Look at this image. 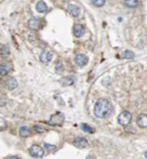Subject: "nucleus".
<instances>
[{"instance_id":"4","label":"nucleus","mask_w":147,"mask_h":159,"mask_svg":"<svg viewBox=\"0 0 147 159\" xmlns=\"http://www.w3.org/2000/svg\"><path fill=\"white\" fill-rule=\"evenodd\" d=\"M29 153L32 157H36V158H40L44 155V150L43 148H41L38 145H32L31 148H29Z\"/></svg>"},{"instance_id":"19","label":"nucleus","mask_w":147,"mask_h":159,"mask_svg":"<svg viewBox=\"0 0 147 159\" xmlns=\"http://www.w3.org/2000/svg\"><path fill=\"white\" fill-rule=\"evenodd\" d=\"M19 134L22 137H28L29 134H31V131H29V129L26 126L24 127H21L20 128V131H19Z\"/></svg>"},{"instance_id":"26","label":"nucleus","mask_w":147,"mask_h":159,"mask_svg":"<svg viewBox=\"0 0 147 159\" xmlns=\"http://www.w3.org/2000/svg\"><path fill=\"white\" fill-rule=\"evenodd\" d=\"M145 157H146V158H147V152H145Z\"/></svg>"},{"instance_id":"2","label":"nucleus","mask_w":147,"mask_h":159,"mask_svg":"<svg viewBox=\"0 0 147 159\" xmlns=\"http://www.w3.org/2000/svg\"><path fill=\"white\" fill-rule=\"evenodd\" d=\"M132 119V114L128 111H123V112H121V114L118 117V122L121 126H127Z\"/></svg>"},{"instance_id":"9","label":"nucleus","mask_w":147,"mask_h":159,"mask_svg":"<svg viewBox=\"0 0 147 159\" xmlns=\"http://www.w3.org/2000/svg\"><path fill=\"white\" fill-rule=\"evenodd\" d=\"M75 63L79 66V67H84L85 66L87 63H88V58L85 54H83V53H80V54H77L76 57H75Z\"/></svg>"},{"instance_id":"11","label":"nucleus","mask_w":147,"mask_h":159,"mask_svg":"<svg viewBox=\"0 0 147 159\" xmlns=\"http://www.w3.org/2000/svg\"><path fill=\"white\" fill-rule=\"evenodd\" d=\"M52 58V53L49 51H43L40 54V61L42 63H49Z\"/></svg>"},{"instance_id":"8","label":"nucleus","mask_w":147,"mask_h":159,"mask_svg":"<svg viewBox=\"0 0 147 159\" xmlns=\"http://www.w3.org/2000/svg\"><path fill=\"white\" fill-rule=\"evenodd\" d=\"M74 145L77 148L84 149V148H87L88 146H89V143H88V141L84 137H77L74 139Z\"/></svg>"},{"instance_id":"18","label":"nucleus","mask_w":147,"mask_h":159,"mask_svg":"<svg viewBox=\"0 0 147 159\" xmlns=\"http://www.w3.org/2000/svg\"><path fill=\"white\" fill-rule=\"evenodd\" d=\"M81 128H82V129H83L84 132L88 133V134H93L95 132V129L91 126H89V125L86 124V123H83L81 125Z\"/></svg>"},{"instance_id":"13","label":"nucleus","mask_w":147,"mask_h":159,"mask_svg":"<svg viewBox=\"0 0 147 159\" xmlns=\"http://www.w3.org/2000/svg\"><path fill=\"white\" fill-rule=\"evenodd\" d=\"M76 81V78L74 76H67V77H63L61 80H60V83L63 85V86H71L74 84V82Z\"/></svg>"},{"instance_id":"6","label":"nucleus","mask_w":147,"mask_h":159,"mask_svg":"<svg viewBox=\"0 0 147 159\" xmlns=\"http://www.w3.org/2000/svg\"><path fill=\"white\" fill-rule=\"evenodd\" d=\"M12 69V65L10 62H3L0 64V75L5 76L10 74V71Z\"/></svg>"},{"instance_id":"25","label":"nucleus","mask_w":147,"mask_h":159,"mask_svg":"<svg viewBox=\"0 0 147 159\" xmlns=\"http://www.w3.org/2000/svg\"><path fill=\"white\" fill-rule=\"evenodd\" d=\"M10 158H18V157H16V156H10Z\"/></svg>"},{"instance_id":"17","label":"nucleus","mask_w":147,"mask_h":159,"mask_svg":"<svg viewBox=\"0 0 147 159\" xmlns=\"http://www.w3.org/2000/svg\"><path fill=\"white\" fill-rule=\"evenodd\" d=\"M10 53H11V51H10V48L6 45H3L0 49V54L3 57V58H7V57L10 56Z\"/></svg>"},{"instance_id":"23","label":"nucleus","mask_w":147,"mask_h":159,"mask_svg":"<svg viewBox=\"0 0 147 159\" xmlns=\"http://www.w3.org/2000/svg\"><path fill=\"white\" fill-rule=\"evenodd\" d=\"M6 128H7L6 120L0 117V132H2V131H4V129H6Z\"/></svg>"},{"instance_id":"3","label":"nucleus","mask_w":147,"mask_h":159,"mask_svg":"<svg viewBox=\"0 0 147 159\" xmlns=\"http://www.w3.org/2000/svg\"><path fill=\"white\" fill-rule=\"evenodd\" d=\"M64 121H65V115L62 112H58L56 114L51 115L49 122L52 126H61L63 125Z\"/></svg>"},{"instance_id":"15","label":"nucleus","mask_w":147,"mask_h":159,"mask_svg":"<svg viewBox=\"0 0 147 159\" xmlns=\"http://www.w3.org/2000/svg\"><path fill=\"white\" fill-rule=\"evenodd\" d=\"M36 11H38V12H41V13H43V12H46L47 11H48V6H47V4L43 1V0H40V1H38L37 2V4H36Z\"/></svg>"},{"instance_id":"5","label":"nucleus","mask_w":147,"mask_h":159,"mask_svg":"<svg viewBox=\"0 0 147 159\" xmlns=\"http://www.w3.org/2000/svg\"><path fill=\"white\" fill-rule=\"evenodd\" d=\"M41 25H42V20L40 18H32L28 20V28L32 31L39 30L41 28Z\"/></svg>"},{"instance_id":"16","label":"nucleus","mask_w":147,"mask_h":159,"mask_svg":"<svg viewBox=\"0 0 147 159\" xmlns=\"http://www.w3.org/2000/svg\"><path fill=\"white\" fill-rule=\"evenodd\" d=\"M124 5L127 8L135 9L139 6V0H124Z\"/></svg>"},{"instance_id":"14","label":"nucleus","mask_w":147,"mask_h":159,"mask_svg":"<svg viewBox=\"0 0 147 159\" xmlns=\"http://www.w3.org/2000/svg\"><path fill=\"white\" fill-rule=\"evenodd\" d=\"M67 11L74 17L79 16V14H80V9L77 6H74V5H69L67 7Z\"/></svg>"},{"instance_id":"21","label":"nucleus","mask_w":147,"mask_h":159,"mask_svg":"<svg viewBox=\"0 0 147 159\" xmlns=\"http://www.w3.org/2000/svg\"><path fill=\"white\" fill-rule=\"evenodd\" d=\"M123 57L125 59H132L134 58V53L132 51H125L123 52Z\"/></svg>"},{"instance_id":"1","label":"nucleus","mask_w":147,"mask_h":159,"mask_svg":"<svg viewBox=\"0 0 147 159\" xmlns=\"http://www.w3.org/2000/svg\"><path fill=\"white\" fill-rule=\"evenodd\" d=\"M112 111V104L106 98H100L94 107V114L98 118H106Z\"/></svg>"},{"instance_id":"20","label":"nucleus","mask_w":147,"mask_h":159,"mask_svg":"<svg viewBox=\"0 0 147 159\" xmlns=\"http://www.w3.org/2000/svg\"><path fill=\"white\" fill-rule=\"evenodd\" d=\"M44 146H45V149L50 152H53L57 150V148L54 145H50V144H49V143H45L44 144Z\"/></svg>"},{"instance_id":"12","label":"nucleus","mask_w":147,"mask_h":159,"mask_svg":"<svg viewBox=\"0 0 147 159\" xmlns=\"http://www.w3.org/2000/svg\"><path fill=\"white\" fill-rule=\"evenodd\" d=\"M137 124L140 128H147V114H140L137 118Z\"/></svg>"},{"instance_id":"7","label":"nucleus","mask_w":147,"mask_h":159,"mask_svg":"<svg viewBox=\"0 0 147 159\" xmlns=\"http://www.w3.org/2000/svg\"><path fill=\"white\" fill-rule=\"evenodd\" d=\"M18 86V82L16 78L14 77H9L7 80H5V87H7V89L10 91H12L14 89H16Z\"/></svg>"},{"instance_id":"10","label":"nucleus","mask_w":147,"mask_h":159,"mask_svg":"<svg viewBox=\"0 0 147 159\" xmlns=\"http://www.w3.org/2000/svg\"><path fill=\"white\" fill-rule=\"evenodd\" d=\"M84 34V27L81 24H75L73 26V34L76 37H81Z\"/></svg>"},{"instance_id":"24","label":"nucleus","mask_w":147,"mask_h":159,"mask_svg":"<svg viewBox=\"0 0 147 159\" xmlns=\"http://www.w3.org/2000/svg\"><path fill=\"white\" fill-rule=\"evenodd\" d=\"M33 129H34V131H35V132H37V133H39V134H42V133L45 132V129L42 128V127H40V126H34Z\"/></svg>"},{"instance_id":"22","label":"nucleus","mask_w":147,"mask_h":159,"mask_svg":"<svg viewBox=\"0 0 147 159\" xmlns=\"http://www.w3.org/2000/svg\"><path fill=\"white\" fill-rule=\"evenodd\" d=\"M92 4L95 7H102L106 4V0H92Z\"/></svg>"}]
</instances>
